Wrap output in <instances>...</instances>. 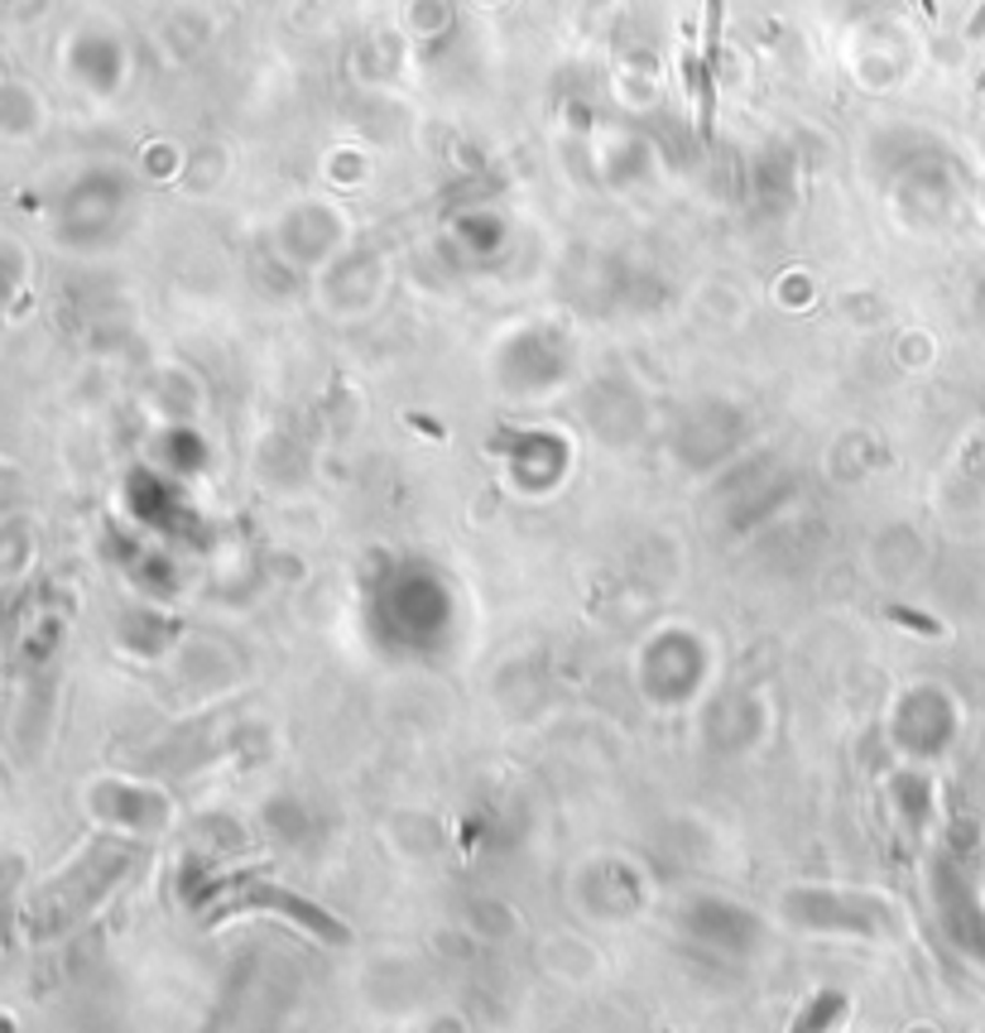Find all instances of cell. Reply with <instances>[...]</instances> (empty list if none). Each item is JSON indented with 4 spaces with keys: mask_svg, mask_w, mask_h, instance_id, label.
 Instances as JSON below:
<instances>
[{
    "mask_svg": "<svg viewBox=\"0 0 985 1033\" xmlns=\"http://www.w3.org/2000/svg\"><path fill=\"white\" fill-rule=\"evenodd\" d=\"M966 34H971V39H981V34H985V6L976 10V15H971V24H966Z\"/></svg>",
    "mask_w": 985,
    "mask_h": 1033,
    "instance_id": "cell-4",
    "label": "cell"
},
{
    "mask_svg": "<svg viewBox=\"0 0 985 1033\" xmlns=\"http://www.w3.org/2000/svg\"><path fill=\"white\" fill-rule=\"evenodd\" d=\"M842 1014H846V1000H842V996H832V990H827V996H818V1000H812V1004H808L803 1014H798V1024H794V1033H827V1029H832V1024H836V1019H842Z\"/></svg>",
    "mask_w": 985,
    "mask_h": 1033,
    "instance_id": "cell-2",
    "label": "cell"
},
{
    "mask_svg": "<svg viewBox=\"0 0 985 1033\" xmlns=\"http://www.w3.org/2000/svg\"><path fill=\"white\" fill-rule=\"evenodd\" d=\"M712 68H707V58H698L692 48H682V83L692 87V97H698V135L712 140V121H716V101H712Z\"/></svg>",
    "mask_w": 985,
    "mask_h": 1033,
    "instance_id": "cell-1",
    "label": "cell"
},
{
    "mask_svg": "<svg viewBox=\"0 0 985 1033\" xmlns=\"http://www.w3.org/2000/svg\"><path fill=\"white\" fill-rule=\"evenodd\" d=\"M721 10H726V0H707V68L712 73L721 58Z\"/></svg>",
    "mask_w": 985,
    "mask_h": 1033,
    "instance_id": "cell-3",
    "label": "cell"
},
{
    "mask_svg": "<svg viewBox=\"0 0 985 1033\" xmlns=\"http://www.w3.org/2000/svg\"><path fill=\"white\" fill-rule=\"evenodd\" d=\"M918 6H923V10H928V15H938V6H932V0H918Z\"/></svg>",
    "mask_w": 985,
    "mask_h": 1033,
    "instance_id": "cell-5",
    "label": "cell"
},
{
    "mask_svg": "<svg viewBox=\"0 0 985 1033\" xmlns=\"http://www.w3.org/2000/svg\"><path fill=\"white\" fill-rule=\"evenodd\" d=\"M976 91H985V73H981V83H976Z\"/></svg>",
    "mask_w": 985,
    "mask_h": 1033,
    "instance_id": "cell-6",
    "label": "cell"
}]
</instances>
